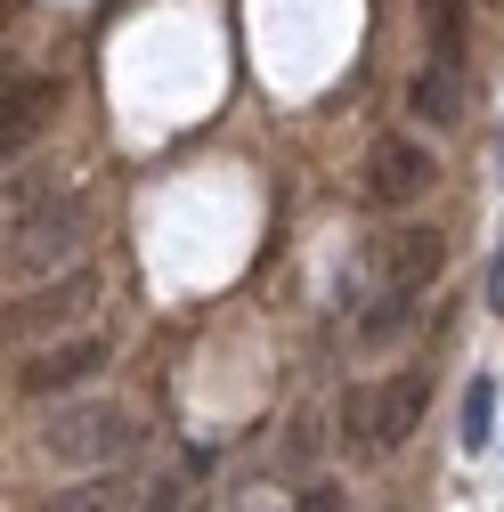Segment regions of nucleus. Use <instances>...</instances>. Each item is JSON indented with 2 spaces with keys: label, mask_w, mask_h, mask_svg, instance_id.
<instances>
[{
  "label": "nucleus",
  "mask_w": 504,
  "mask_h": 512,
  "mask_svg": "<svg viewBox=\"0 0 504 512\" xmlns=\"http://www.w3.org/2000/svg\"><path fill=\"white\" fill-rule=\"evenodd\" d=\"M139 504V480L131 472H82L49 496V512H131Z\"/></svg>",
  "instance_id": "obj_10"
},
{
  "label": "nucleus",
  "mask_w": 504,
  "mask_h": 512,
  "mask_svg": "<svg viewBox=\"0 0 504 512\" xmlns=\"http://www.w3.org/2000/svg\"><path fill=\"white\" fill-rule=\"evenodd\" d=\"M82 236H90V212H82V196H66L49 220H33L25 236H9V277L17 285H49L57 269L82 261Z\"/></svg>",
  "instance_id": "obj_2"
},
{
  "label": "nucleus",
  "mask_w": 504,
  "mask_h": 512,
  "mask_svg": "<svg viewBox=\"0 0 504 512\" xmlns=\"http://www.w3.org/2000/svg\"><path fill=\"white\" fill-rule=\"evenodd\" d=\"M439 269H448V236L439 228H399L391 244H383V277H391V293H431L439 285Z\"/></svg>",
  "instance_id": "obj_6"
},
{
  "label": "nucleus",
  "mask_w": 504,
  "mask_h": 512,
  "mask_svg": "<svg viewBox=\"0 0 504 512\" xmlns=\"http://www.w3.org/2000/svg\"><path fill=\"white\" fill-rule=\"evenodd\" d=\"M423 399H431V374H391L383 391H374V431H366V447H399V439L423 423Z\"/></svg>",
  "instance_id": "obj_8"
},
{
  "label": "nucleus",
  "mask_w": 504,
  "mask_h": 512,
  "mask_svg": "<svg viewBox=\"0 0 504 512\" xmlns=\"http://www.w3.org/2000/svg\"><path fill=\"white\" fill-rule=\"evenodd\" d=\"M57 204H66V187H57V163H25V171H9V236H25L33 220H49Z\"/></svg>",
  "instance_id": "obj_9"
},
{
  "label": "nucleus",
  "mask_w": 504,
  "mask_h": 512,
  "mask_svg": "<svg viewBox=\"0 0 504 512\" xmlns=\"http://www.w3.org/2000/svg\"><path fill=\"white\" fill-rule=\"evenodd\" d=\"M488 309L504 317V252H496V261H488Z\"/></svg>",
  "instance_id": "obj_16"
},
{
  "label": "nucleus",
  "mask_w": 504,
  "mask_h": 512,
  "mask_svg": "<svg viewBox=\"0 0 504 512\" xmlns=\"http://www.w3.org/2000/svg\"><path fill=\"white\" fill-rule=\"evenodd\" d=\"M131 447H139V415L122 399H74L41 423V456L66 472H114Z\"/></svg>",
  "instance_id": "obj_1"
},
{
  "label": "nucleus",
  "mask_w": 504,
  "mask_h": 512,
  "mask_svg": "<svg viewBox=\"0 0 504 512\" xmlns=\"http://www.w3.org/2000/svg\"><path fill=\"white\" fill-rule=\"evenodd\" d=\"M407 317H415V293H391V285H383V293H374V309L358 317V350H391Z\"/></svg>",
  "instance_id": "obj_12"
},
{
  "label": "nucleus",
  "mask_w": 504,
  "mask_h": 512,
  "mask_svg": "<svg viewBox=\"0 0 504 512\" xmlns=\"http://www.w3.org/2000/svg\"><path fill=\"white\" fill-rule=\"evenodd\" d=\"M488 439H496V382L472 374V391H464V456H480Z\"/></svg>",
  "instance_id": "obj_14"
},
{
  "label": "nucleus",
  "mask_w": 504,
  "mask_h": 512,
  "mask_svg": "<svg viewBox=\"0 0 504 512\" xmlns=\"http://www.w3.org/2000/svg\"><path fill=\"white\" fill-rule=\"evenodd\" d=\"M423 25H431V66L464 74V0H423Z\"/></svg>",
  "instance_id": "obj_13"
},
{
  "label": "nucleus",
  "mask_w": 504,
  "mask_h": 512,
  "mask_svg": "<svg viewBox=\"0 0 504 512\" xmlns=\"http://www.w3.org/2000/svg\"><path fill=\"white\" fill-rule=\"evenodd\" d=\"M57 98H66V82H57V74H25V82H9V122H0V147H9V163H17V147H33L49 122H57Z\"/></svg>",
  "instance_id": "obj_7"
},
{
  "label": "nucleus",
  "mask_w": 504,
  "mask_h": 512,
  "mask_svg": "<svg viewBox=\"0 0 504 512\" xmlns=\"http://www.w3.org/2000/svg\"><path fill=\"white\" fill-rule=\"evenodd\" d=\"M293 512H350V496H342V480H309L293 496Z\"/></svg>",
  "instance_id": "obj_15"
},
{
  "label": "nucleus",
  "mask_w": 504,
  "mask_h": 512,
  "mask_svg": "<svg viewBox=\"0 0 504 512\" xmlns=\"http://www.w3.org/2000/svg\"><path fill=\"white\" fill-rule=\"evenodd\" d=\"M114 358V342L106 334H66V342H49L33 366H17V391L25 399H57V391H82V382L98 374Z\"/></svg>",
  "instance_id": "obj_4"
},
{
  "label": "nucleus",
  "mask_w": 504,
  "mask_h": 512,
  "mask_svg": "<svg viewBox=\"0 0 504 512\" xmlns=\"http://www.w3.org/2000/svg\"><path fill=\"white\" fill-rule=\"evenodd\" d=\"M90 301H98V277H90V269H82V277H49L33 301H17V334H25V342H49L57 326H82Z\"/></svg>",
  "instance_id": "obj_5"
},
{
  "label": "nucleus",
  "mask_w": 504,
  "mask_h": 512,
  "mask_svg": "<svg viewBox=\"0 0 504 512\" xmlns=\"http://www.w3.org/2000/svg\"><path fill=\"white\" fill-rule=\"evenodd\" d=\"M407 106L431 122V131H448V122L464 114V74H456V66H423L415 90H407Z\"/></svg>",
  "instance_id": "obj_11"
},
{
  "label": "nucleus",
  "mask_w": 504,
  "mask_h": 512,
  "mask_svg": "<svg viewBox=\"0 0 504 512\" xmlns=\"http://www.w3.org/2000/svg\"><path fill=\"white\" fill-rule=\"evenodd\" d=\"M431 179H439V163H431V147H423V139H407V131H383V139L366 147V204L407 212Z\"/></svg>",
  "instance_id": "obj_3"
}]
</instances>
